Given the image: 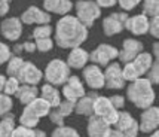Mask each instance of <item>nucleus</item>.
Masks as SVG:
<instances>
[{"label": "nucleus", "mask_w": 159, "mask_h": 137, "mask_svg": "<svg viewBox=\"0 0 159 137\" xmlns=\"http://www.w3.org/2000/svg\"><path fill=\"white\" fill-rule=\"evenodd\" d=\"M6 63H7V66H6L7 76H16L18 72H20L21 66H22V63H24V60L21 58L20 55H12Z\"/></svg>", "instance_id": "27"}, {"label": "nucleus", "mask_w": 159, "mask_h": 137, "mask_svg": "<svg viewBox=\"0 0 159 137\" xmlns=\"http://www.w3.org/2000/svg\"><path fill=\"white\" fill-rule=\"evenodd\" d=\"M113 128L120 134V137H137L140 131L139 121H135L129 112H119Z\"/></svg>", "instance_id": "8"}, {"label": "nucleus", "mask_w": 159, "mask_h": 137, "mask_svg": "<svg viewBox=\"0 0 159 137\" xmlns=\"http://www.w3.org/2000/svg\"><path fill=\"white\" fill-rule=\"evenodd\" d=\"M92 115L104 119L106 122L110 124L111 127H113L115 122H116V119H118L119 110L111 106L109 97L97 96L94 98V104H92Z\"/></svg>", "instance_id": "6"}, {"label": "nucleus", "mask_w": 159, "mask_h": 137, "mask_svg": "<svg viewBox=\"0 0 159 137\" xmlns=\"http://www.w3.org/2000/svg\"><path fill=\"white\" fill-rule=\"evenodd\" d=\"M36 130L34 128H28V127H24V125H18L15 127L14 131L11 133L9 137H34Z\"/></svg>", "instance_id": "34"}, {"label": "nucleus", "mask_w": 159, "mask_h": 137, "mask_svg": "<svg viewBox=\"0 0 159 137\" xmlns=\"http://www.w3.org/2000/svg\"><path fill=\"white\" fill-rule=\"evenodd\" d=\"M15 127H16L15 125V118L12 113H7L5 116H2V121H0V137H9Z\"/></svg>", "instance_id": "26"}, {"label": "nucleus", "mask_w": 159, "mask_h": 137, "mask_svg": "<svg viewBox=\"0 0 159 137\" xmlns=\"http://www.w3.org/2000/svg\"><path fill=\"white\" fill-rule=\"evenodd\" d=\"M0 33L3 34L7 40H18L22 34V22H21L20 18H15V17L6 18L0 24Z\"/></svg>", "instance_id": "18"}, {"label": "nucleus", "mask_w": 159, "mask_h": 137, "mask_svg": "<svg viewBox=\"0 0 159 137\" xmlns=\"http://www.w3.org/2000/svg\"><path fill=\"white\" fill-rule=\"evenodd\" d=\"M22 49H24L25 52H28V54H33L36 51V43L31 40H27L25 43H22Z\"/></svg>", "instance_id": "44"}, {"label": "nucleus", "mask_w": 159, "mask_h": 137, "mask_svg": "<svg viewBox=\"0 0 159 137\" xmlns=\"http://www.w3.org/2000/svg\"><path fill=\"white\" fill-rule=\"evenodd\" d=\"M39 92H40L42 98L49 103L51 107H57V106L60 104V102H61V94H60V91L57 89L55 85H52V83H45Z\"/></svg>", "instance_id": "25"}, {"label": "nucleus", "mask_w": 159, "mask_h": 137, "mask_svg": "<svg viewBox=\"0 0 159 137\" xmlns=\"http://www.w3.org/2000/svg\"><path fill=\"white\" fill-rule=\"evenodd\" d=\"M97 97L95 92L91 91L89 94H85L82 96L79 100L75 102V112L80 116H91L92 115V104H94V98Z\"/></svg>", "instance_id": "21"}, {"label": "nucleus", "mask_w": 159, "mask_h": 137, "mask_svg": "<svg viewBox=\"0 0 159 137\" xmlns=\"http://www.w3.org/2000/svg\"><path fill=\"white\" fill-rule=\"evenodd\" d=\"M16 97V100L20 103H22L24 106L30 103L31 100H34L36 97H39V89L36 85H27V83H21L16 92L14 94Z\"/></svg>", "instance_id": "24"}, {"label": "nucleus", "mask_w": 159, "mask_h": 137, "mask_svg": "<svg viewBox=\"0 0 159 137\" xmlns=\"http://www.w3.org/2000/svg\"><path fill=\"white\" fill-rule=\"evenodd\" d=\"M52 109H55L62 118H66V116H70L75 112V103L70 102V100H61L60 104L57 107H52Z\"/></svg>", "instance_id": "30"}, {"label": "nucleus", "mask_w": 159, "mask_h": 137, "mask_svg": "<svg viewBox=\"0 0 159 137\" xmlns=\"http://www.w3.org/2000/svg\"><path fill=\"white\" fill-rule=\"evenodd\" d=\"M149 137H159V133H158V130L152 131V133H150V136H149Z\"/></svg>", "instance_id": "49"}, {"label": "nucleus", "mask_w": 159, "mask_h": 137, "mask_svg": "<svg viewBox=\"0 0 159 137\" xmlns=\"http://www.w3.org/2000/svg\"><path fill=\"white\" fill-rule=\"evenodd\" d=\"M85 94H86V91H85V87H83L79 76L70 75L69 79L62 83V96L66 100H70V102L75 103Z\"/></svg>", "instance_id": "11"}, {"label": "nucleus", "mask_w": 159, "mask_h": 137, "mask_svg": "<svg viewBox=\"0 0 159 137\" xmlns=\"http://www.w3.org/2000/svg\"><path fill=\"white\" fill-rule=\"evenodd\" d=\"M109 100H110L111 103V106L115 107V109H124V106H125V97L124 96H111L109 97Z\"/></svg>", "instance_id": "40"}, {"label": "nucleus", "mask_w": 159, "mask_h": 137, "mask_svg": "<svg viewBox=\"0 0 159 137\" xmlns=\"http://www.w3.org/2000/svg\"><path fill=\"white\" fill-rule=\"evenodd\" d=\"M34 137H46V134H45L43 131H40V130H36Z\"/></svg>", "instance_id": "48"}, {"label": "nucleus", "mask_w": 159, "mask_h": 137, "mask_svg": "<svg viewBox=\"0 0 159 137\" xmlns=\"http://www.w3.org/2000/svg\"><path fill=\"white\" fill-rule=\"evenodd\" d=\"M88 37V28L83 26L76 17L66 14L61 20L57 22L55 27V39L57 45L60 48L71 49L80 46Z\"/></svg>", "instance_id": "1"}, {"label": "nucleus", "mask_w": 159, "mask_h": 137, "mask_svg": "<svg viewBox=\"0 0 159 137\" xmlns=\"http://www.w3.org/2000/svg\"><path fill=\"white\" fill-rule=\"evenodd\" d=\"M43 7L49 14L66 15L71 11L73 3L70 0H43Z\"/></svg>", "instance_id": "22"}, {"label": "nucleus", "mask_w": 159, "mask_h": 137, "mask_svg": "<svg viewBox=\"0 0 159 137\" xmlns=\"http://www.w3.org/2000/svg\"><path fill=\"white\" fill-rule=\"evenodd\" d=\"M36 51H40V52H48L54 48V40L51 37H40V39H36Z\"/></svg>", "instance_id": "35"}, {"label": "nucleus", "mask_w": 159, "mask_h": 137, "mask_svg": "<svg viewBox=\"0 0 159 137\" xmlns=\"http://www.w3.org/2000/svg\"><path fill=\"white\" fill-rule=\"evenodd\" d=\"M101 17V7L92 0H79L76 3V18L86 28L94 26V22Z\"/></svg>", "instance_id": "4"}, {"label": "nucleus", "mask_w": 159, "mask_h": 137, "mask_svg": "<svg viewBox=\"0 0 159 137\" xmlns=\"http://www.w3.org/2000/svg\"><path fill=\"white\" fill-rule=\"evenodd\" d=\"M20 20L22 24H28V26L37 24L39 26V24H49L51 22V15L46 11H42V9L36 6H30L22 12Z\"/></svg>", "instance_id": "17"}, {"label": "nucleus", "mask_w": 159, "mask_h": 137, "mask_svg": "<svg viewBox=\"0 0 159 137\" xmlns=\"http://www.w3.org/2000/svg\"><path fill=\"white\" fill-rule=\"evenodd\" d=\"M147 33H150L155 39L159 37V18L158 17L149 18V30H147Z\"/></svg>", "instance_id": "38"}, {"label": "nucleus", "mask_w": 159, "mask_h": 137, "mask_svg": "<svg viewBox=\"0 0 159 137\" xmlns=\"http://www.w3.org/2000/svg\"><path fill=\"white\" fill-rule=\"evenodd\" d=\"M89 121H88V127H86V131H88V136L89 137H113L111 136V127L110 124H107L104 119L95 116V115H91Z\"/></svg>", "instance_id": "16"}, {"label": "nucleus", "mask_w": 159, "mask_h": 137, "mask_svg": "<svg viewBox=\"0 0 159 137\" xmlns=\"http://www.w3.org/2000/svg\"><path fill=\"white\" fill-rule=\"evenodd\" d=\"M125 28H128L135 36H143L149 30V17H146L144 14L128 17V20L125 22Z\"/></svg>", "instance_id": "19"}, {"label": "nucleus", "mask_w": 159, "mask_h": 137, "mask_svg": "<svg viewBox=\"0 0 159 137\" xmlns=\"http://www.w3.org/2000/svg\"><path fill=\"white\" fill-rule=\"evenodd\" d=\"M11 0H0V17H5L9 12Z\"/></svg>", "instance_id": "42"}, {"label": "nucleus", "mask_w": 159, "mask_h": 137, "mask_svg": "<svg viewBox=\"0 0 159 137\" xmlns=\"http://www.w3.org/2000/svg\"><path fill=\"white\" fill-rule=\"evenodd\" d=\"M70 76V67L67 66V63L55 58L52 61L48 63V66L45 68V79L48 81V83L52 85H62L69 79Z\"/></svg>", "instance_id": "5"}, {"label": "nucleus", "mask_w": 159, "mask_h": 137, "mask_svg": "<svg viewBox=\"0 0 159 137\" xmlns=\"http://www.w3.org/2000/svg\"><path fill=\"white\" fill-rule=\"evenodd\" d=\"M51 109L52 107L49 106L46 100H43L42 97H36L34 100L25 104V107L20 116V124L24 127H28V128H36L42 118L48 116Z\"/></svg>", "instance_id": "3"}, {"label": "nucleus", "mask_w": 159, "mask_h": 137, "mask_svg": "<svg viewBox=\"0 0 159 137\" xmlns=\"http://www.w3.org/2000/svg\"><path fill=\"white\" fill-rule=\"evenodd\" d=\"M51 137H80L75 128L66 127V125H58L55 130L52 131Z\"/></svg>", "instance_id": "29"}, {"label": "nucleus", "mask_w": 159, "mask_h": 137, "mask_svg": "<svg viewBox=\"0 0 159 137\" xmlns=\"http://www.w3.org/2000/svg\"><path fill=\"white\" fill-rule=\"evenodd\" d=\"M147 79L152 82V85H156L159 82V63H158V58H155L152 63L150 68L147 70Z\"/></svg>", "instance_id": "36"}, {"label": "nucleus", "mask_w": 159, "mask_h": 137, "mask_svg": "<svg viewBox=\"0 0 159 137\" xmlns=\"http://www.w3.org/2000/svg\"><path fill=\"white\" fill-rule=\"evenodd\" d=\"M143 14L146 17H158L159 14V0H143Z\"/></svg>", "instance_id": "28"}, {"label": "nucleus", "mask_w": 159, "mask_h": 137, "mask_svg": "<svg viewBox=\"0 0 159 137\" xmlns=\"http://www.w3.org/2000/svg\"><path fill=\"white\" fill-rule=\"evenodd\" d=\"M144 51V45L141 43L140 40L137 39H125L124 43H122V49L118 51V58L120 60V63H128V61H132L137 55Z\"/></svg>", "instance_id": "15"}, {"label": "nucleus", "mask_w": 159, "mask_h": 137, "mask_svg": "<svg viewBox=\"0 0 159 137\" xmlns=\"http://www.w3.org/2000/svg\"><path fill=\"white\" fill-rule=\"evenodd\" d=\"M54 33L52 27L49 24H39L37 27L33 30V37L34 39H40V37H51V34Z\"/></svg>", "instance_id": "33"}, {"label": "nucleus", "mask_w": 159, "mask_h": 137, "mask_svg": "<svg viewBox=\"0 0 159 137\" xmlns=\"http://www.w3.org/2000/svg\"><path fill=\"white\" fill-rule=\"evenodd\" d=\"M21 51H24V49H22V43H16V45H15L14 48H12V54H16V55H20L21 54Z\"/></svg>", "instance_id": "45"}, {"label": "nucleus", "mask_w": 159, "mask_h": 137, "mask_svg": "<svg viewBox=\"0 0 159 137\" xmlns=\"http://www.w3.org/2000/svg\"><path fill=\"white\" fill-rule=\"evenodd\" d=\"M158 127H159V109L152 104L150 107L144 109V112L141 113L139 122V130L150 134L152 131L158 130Z\"/></svg>", "instance_id": "14"}, {"label": "nucleus", "mask_w": 159, "mask_h": 137, "mask_svg": "<svg viewBox=\"0 0 159 137\" xmlns=\"http://www.w3.org/2000/svg\"><path fill=\"white\" fill-rule=\"evenodd\" d=\"M43 78V72L31 61H24L21 66L20 72L16 75V79L20 83H27V85H37Z\"/></svg>", "instance_id": "10"}, {"label": "nucleus", "mask_w": 159, "mask_h": 137, "mask_svg": "<svg viewBox=\"0 0 159 137\" xmlns=\"http://www.w3.org/2000/svg\"><path fill=\"white\" fill-rule=\"evenodd\" d=\"M153 58H158V55H159V46H158V43H155L153 45Z\"/></svg>", "instance_id": "46"}, {"label": "nucleus", "mask_w": 159, "mask_h": 137, "mask_svg": "<svg viewBox=\"0 0 159 137\" xmlns=\"http://www.w3.org/2000/svg\"><path fill=\"white\" fill-rule=\"evenodd\" d=\"M128 20V14L124 12H116V14H111L109 17H106L103 21V31L106 36H115L119 34L122 30L125 28V22Z\"/></svg>", "instance_id": "12"}, {"label": "nucleus", "mask_w": 159, "mask_h": 137, "mask_svg": "<svg viewBox=\"0 0 159 137\" xmlns=\"http://www.w3.org/2000/svg\"><path fill=\"white\" fill-rule=\"evenodd\" d=\"M14 107V102L11 96H7L5 92H0V116H5L7 115Z\"/></svg>", "instance_id": "31"}, {"label": "nucleus", "mask_w": 159, "mask_h": 137, "mask_svg": "<svg viewBox=\"0 0 159 137\" xmlns=\"http://www.w3.org/2000/svg\"><path fill=\"white\" fill-rule=\"evenodd\" d=\"M95 3L100 7H111L118 3V0H95Z\"/></svg>", "instance_id": "43"}, {"label": "nucleus", "mask_w": 159, "mask_h": 137, "mask_svg": "<svg viewBox=\"0 0 159 137\" xmlns=\"http://www.w3.org/2000/svg\"><path fill=\"white\" fill-rule=\"evenodd\" d=\"M104 73V88L107 89H122L126 85V81L122 76V66L116 61H111L106 66Z\"/></svg>", "instance_id": "7"}, {"label": "nucleus", "mask_w": 159, "mask_h": 137, "mask_svg": "<svg viewBox=\"0 0 159 137\" xmlns=\"http://www.w3.org/2000/svg\"><path fill=\"white\" fill-rule=\"evenodd\" d=\"M140 2L141 0H118V5L124 11H126V12H129V11H132V9H135V7L140 5Z\"/></svg>", "instance_id": "39"}, {"label": "nucleus", "mask_w": 159, "mask_h": 137, "mask_svg": "<svg viewBox=\"0 0 159 137\" xmlns=\"http://www.w3.org/2000/svg\"><path fill=\"white\" fill-rule=\"evenodd\" d=\"M89 61V52L86 49L80 48V46H76V48H71L69 52V57H67V66L70 68H83L86 66V63Z\"/></svg>", "instance_id": "20"}, {"label": "nucleus", "mask_w": 159, "mask_h": 137, "mask_svg": "<svg viewBox=\"0 0 159 137\" xmlns=\"http://www.w3.org/2000/svg\"><path fill=\"white\" fill-rule=\"evenodd\" d=\"M48 116L51 118V121H52V122L55 124L57 127H58V125H64V118L61 116V115H60V113H58V112H57L55 109L52 110H49V113H48Z\"/></svg>", "instance_id": "41"}, {"label": "nucleus", "mask_w": 159, "mask_h": 137, "mask_svg": "<svg viewBox=\"0 0 159 137\" xmlns=\"http://www.w3.org/2000/svg\"><path fill=\"white\" fill-rule=\"evenodd\" d=\"M82 76L85 79L86 85L94 91L104 88V73L103 70L100 68V66L97 64H89V66H85L82 72Z\"/></svg>", "instance_id": "13"}, {"label": "nucleus", "mask_w": 159, "mask_h": 137, "mask_svg": "<svg viewBox=\"0 0 159 137\" xmlns=\"http://www.w3.org/2000/svg\"><path fill=\"white\" fill-rule=\"evenodd\" d=\"M5 81H6V76L0 75V92L3 91V85H5Z\"/></svg>", "instance_id": "47"}, {"label": "nucleus", "mask_w": 159, "mask_h": 137, "mask_svg": "<svg viewBox=\"0 0 159 137\" xmlns=\"http://www.w3.org/2000/svg\"><path fill=\"white\" fill-rule=\"evenodd\" d=\"M20 85L21 83H20V81L16 79V76H9V78H6V81H5V85H3V91H2V92H5L7 96H14Z\"/></svg>", "instance_id": "32"}, {"label": "nucleus", "mask_w": 159, "mask_h": 137, "mask_svg": "<svg viewBox=\"0 0 159 137\" xmlns=\"http://www.w3.org/2000/svg\"><path fill=\"white\" fill-rule=\"evenodd\" d=\"M126 97L128 100L139 109L144 110L150 107L155 102V91H153V85L147 78H139L135 81H132L128 88H126Z\"/></svg>", "instance_id": "2"}, {"label": "nucleus", "mask_w": 159, "mask_h": 137, "mask_svg": "<svg viewBox=\"0 0 159 137\" xmlns=\"http://www.w3.org/2000/svg\"><path fill=\"white\" fill-rule=\"evenodd\" d=\"M118 51L119 49H116L111 45L101 43L89 54V61L97 66H107L109 63L115 61L118 58Z\"/></svg>", "instance_id": "9"}, {"label": "nucleus", "mask_w": 159, "mask_h": 137, "mask_svg": "<svg viewBox=\"0 0 159 137\" xmlns=\"http://www.w3.org/2000/svg\"><path fill=\"white\" fill-rule=\"evenodd\" d=\"M12 49L7 46L6 43H3V42H0V66L2 64H6V61L12 57Z\"/></svg>", "instance_id": "37"}, {"label": "nucleus", "mask_w": 159, "mask_h": 137, "mask_svg": "<svg viewBox=\"0 0 159 137\" xmlns=\"http://www.w3.org/2000/svg\"><path fill=\"white\" fill-rule=\"evenodd\" d=\"M153 55L150 54V52H144V51H141L134 60L131 61L132 67L135 68V72H137V75L141 78V76H146V73H147V70L150 68V66H152L153 63Z\"/></svg>", "instance_id": "23"}]
</instances>
